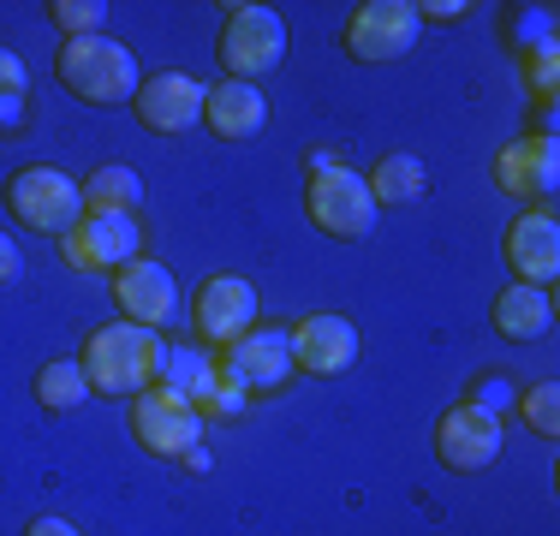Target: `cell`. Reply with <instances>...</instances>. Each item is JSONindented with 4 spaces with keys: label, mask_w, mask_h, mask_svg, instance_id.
<instances>
[{
    "label": "cell",
    "mask_w": 560,
    "mask_h": 536,
    "mask_svg": "<svg viewBox=\"0 0 560 536\" xmlns=\"http://www.w3.org/2000/svg\"><path fill=\"white\" fill-rule=\"evenodd\" d=\"M155 358H162V334L138 328V322H108L84 340L78 352V370H84L90 394H108V399H138L143 387H155Z\"/></svg>",
    "instance_id": "6da1fadb"
},
{
    "label": "cell",
    "mask_w": 560,
    "mask_h": 536,
    "mask_svg": "<svg viewBox=\"0 0 560 536\" xmlns=\"http://www.w3.org/2000/svg\"><path fill=\"white\" fill-rule=\"evenodd\" d=\"M55 72H60V84L90 107H131V96H138V84H143L131 48L114 43V36H78V43H60Z\"/></svg>",
    "instance_id": "7a4b0ae2"
},
{
    "label": "cell",
    "mask_w": 560,
    "mask_h": 536,
    "mask_svg": "<svg viewBox=\"0 0 560 536\" xmlns=\"http://www.w3.org/2000/svg\"><path fill=\"white\" fill-rule=\"evenodd\" d=\"M280 60H287V19H280L275 7H257V0L226 7V24H221V66H226V78L257 84V78L275 72Z\"/></svg>",
    "instance_id": "3957f363"
},
{
    "label": "cell",
    "mask_w": 560,
    "mask_h": 536,
    "mask_svg": "<svg viewBox=\"0 0 560 536\" xmlns=\"http://www.w3.org/2000/svg\"><path fill=\"white\" fill-rule=\"evenodd\" d=\"M7 203L31 233H55V238H66L84 221V191H78V179L60 167H19L7 179Z\"/></svg>",
    "instance_id": "277c9868"
},
{
    "label": "cell",
    "mask_w": 560,
    "mask_h": 536,
    "mask_svg": "<svg viewBox=\"0 0 560 536\" xmlns=\"http://www.w3.org/2000/svg\"><path fill=\"white\" fill-rule=\"evenodd\" d=\"M418 36H423L418 0H364L346 24V54L358 66H388L399 54H411Z\"/></svg>",
    "instance_id": "5b68a950"
},
{
    "label": "cell",
    "mask_w": 560,
    "mask_h": 536,
    "mask_svg": "<svg viewBox=\"0 0 560 536\" xmlns=\"http://www.w3.org/2000/svg\"><path fill=\"white\" fill-rule=\"evenodd\" d=\"M501 447H506V429H501L495 411H483L477 399H459V406L442 411V423H435V459L459 477L489 471V465L501 459Z\"/></svg>",
    "instance_id": "8992f818"
},
{
    "label": "cell",
    "mask_w": 560,
    "mask_h": 536,
    "mask_svg": "<svg viewBox=\"0 0 560 536\" xmlns=\"http://www.w3.org/2000/svg\"><path fill=\"white\" fill-rule=\"evenodd\" d=\"M131 435L143 441V453L185 459V453L203 441V418H197V406L179 399L173 387H143V394L131 399Z\"/></svg>",
    "instance_id": "52a82bcc"
},
{
    "label": "cell",
    "mask_w": 560,
    "mask_h": 536,
    "mask_svg": "<svg viewBox=\"0 0 560 536\" xmlns=\"http://www.w3.org/2000/svg\"><path fill=\"white\" fill-rule=\"evenodd\" d=\"M304 209L328 238H364L376 226V197H370L364 173H352L346 161L335 173H316L311 191H304Z\"/></svg>",
    "instance_id": "ba28073f"
},
{
    "label": "cell",
    "mask_w": 560,
    "mask_h": 536,
    "mask_svg": "<svg viewBox=\"0 0 560 536\" xmlns=\"http://www.w3.org/2000/svg\"><path fill=\"white\" fill-rule=\"evenodd\" d=\"M60 250L78 275H114V268L138 263L143 226H138V214H84V221L60 238Z\"/></svg>",
    "instance_id": "9c48e42d"
},
{
    "label": "cell",
    "mask_w": 560,
    "mask_h": 536,
    "mask_svg": "<svg viewBox=\"0 0 560 536\" xmlns=\"http://www.w3.org/2000/svg\"><path fill=\"white\" fill-rule=\"evenodd\" d=\"M215 370L226 382H238L245 394H275V387L292 382V328H250L245 340H233L226 352L215 358Z\"/></svg>",
    "instance_id": "30bf717a"
},
{
    "label": "cell",
    "mask_w": 560,
    "mask_h": 536,
    "mask_svg": "<svg viewBox=\"0 0 560 536\" xmlns=\"http://www.w3.org/2000/svg\"><path fill=\"white\" fill-rule=\"evenodd\" d=\"M191 322H197V340L203 346H233L257 328V287L245 275H209L191 299Z\"/></svg>",
    "instance_id": "8fae6325"
},
{
    "label": "cell",
    "mask_w": 560,
    "mask_h": 536,
    "mask_svg": "<svg viewBox=\"0 0 560 536\" xmlns=\"http://www.w3.org/2000/svg\"><path fill=\"white\" fill-rule=\"evenodd\" d=\"M203 102H209V84L191 72H155L138 84L131 96V114H138L143 131H162V138H179L203 119Z\"/></svg>",
    "instance_id": "7c38bea8"
},
{
    "label": "cell",
    "mask_w": 560,
    "mask_h": 536,
    "mask_svg": "<svg viewBox=\"0 0 560 536\" xmlns=\"http://www.w3.org/2000/svg\"><path fill=\"white\" fill-rule=\"evenodd\" d=\"M114 304H119V316L138 322V328H162V322H173V311H179V280H173L167 263L138 257V263L114 268Z\"/></svg>",
    "instance_id": "4fadbf2b"
},
{
    "label": "cell",
    "mask_w": 560,
    "mask_h": 536,
    "mask_svg": "<svg viewBox=\"0 0 560 536\" xmlns=\"http://www.w3.org/2000/svg\"><path fill=\"white\" fill-rule=\"evenodd\" d=\"M506 263H513L518 287H542L549 292L560 280V221L555 209H525L506 226Z\"/></svg>",
    "instance_id": "5bb4252c"
},
{
    "label": "cell",
    "mask_w": 560,
    "mask_h": 536,
    "mask_svg": "<svg viewBox=\"0 0 560 536\" xmlns=\"http://www.w3.org/2000/svg\"><path fill=\"white\" fill-rule=\"evenodd\" d=\"M495 185L518 203H549L560 185V143L555 138H518L495 155Z\"/></svg>",
    "instance_id": "9a60e30c"
},
{
    "label": "cell",
    "mask_w": 560,
    "mask_h": 536,
    "mask_svg": "<svg viewBox=\"0 0 560 536\" xmlns=\"http://www.w3.org/2000/svg\"><path fill=\"white\" fill-rule=\"evenodd\" d=\"M292 364L311 375H340L358 364V328L335 311H316L292 328Z\"/></svg>",
    "instance_id": "2e32d148"
},
{
    "label": "cell",
    "mask_w": 560,
    "mask_h": 536,
    "mask_svg": "<svg viewBox=\"0 0 560 536\" xmlns=\"http://www.w3.org/2000/svg\"><path fill=\"white\" fill-rule=\"evenodd\" d=\"M203 126L215 131V138L238 143V138H257L262 126H269V102H262L257 84H238V78H226V84L209 90L203 102Z\"/></svg>",
    "instance_id": "e0dca14e"
},
{
    "label": "cell",
    "mask_w": 560,
    "mask_h": 536,
    "mask_svg": "<svg viewBox=\"0 0 560 536\" xmlns=\"http://www.w3.org/2000/svg\"><path fill=\"white\" fill-rule=\"evenodd\" d=\"M555 328V292H542V287H506L501 299H495V334L501 340H542V334Z\"/></svg>",
    "instance_id": "ac0fdd59"
},
{
    "label": "cell",
    "mask_w": 560,
    "mask_h": 536,
    "mask_svg": "<svg viewBox=\"0 0 560 536\" xmlns=\"http://www.w3.org/2000/svg\"><path fill=\"white\" fill-rule=\"evenodd\" d=\"M78 191H84V214H138L143 203V179L119 161H102L90 179H78Z\"/></svg>",
    "instance_id": "d6986e66"
},
{
    "label": "cell",
    "mask_w": 560,
    "mask_h": 536,
    "mask_svg": "<svg viewBox=\"0 0 560 536\" xmlns=\"http://www.w3.org/2000/svg\"><path fill=\"white\" fill-rule=\"evenodd\" d=\"M364 185H370V197H376V209H388V203H418V197L430 191V173H423L418 155H382Z\"/></svg>",
    "instance_id": "ffe728a7"
},
{
    "label": "cell",
    "mask_w": 560,
    "mask_h": 536,
    "mask_svg": "<svg viewBox=\"0 0 560 536\" xmlns=\"http://www.w3.org/2000/svg\"><path fill=\"white\" fill-rule=\"evenodd\" d=\"M36 399H43V411H78L90 399V382L84 370H78V358H55V364L36 370Z\"/></svg>",
    "instance_id": "44dd1931"
},
{
    "label": "cell",
    "mask_w": 560,
    "mask_h": 536,
    "mask_svg": "<svg viewBox=\"0 0 560 536\" xmlns=\"http://www.w3.org/2000/svg\"><path fill=\"white\" fill-rule=\"evenodd\" d=\"M209 364H215V358H209L203 346H167L162 340V358H155V387H173V394L185 399L209 375Z\"/></svg>",
    "instance_id": "7402d4cb"
},
{
    "label": "cell",
    "mask_w": 560,
    "mask_h": 536,
    "mask_svg": "<svg viewBox=\"0 0 560 536\" xmlns=\"http://www.w3.org/2000/svg\"><path fill=\"white\" fill-rule=\"evenodd\" d=\"M185 399L197 406V418H203V423H209V418H238V411H245V387L226 382L215 364H209V375H203V382H197Z\"/></svg>",
    "instance_id": "603a6c76"
},
{
    "label": "cell",
    "mask_w": 560,
    "mask_h": 536,
    "mask_svg": "<svg viewBox=\"0 0 560 536\" xmlns=\"http://www.w3.org/2000/svg\"><path fill=\"white\" fill-rule=\"evenodd\" d=\"M24 102H31V72L12 48H0V131L24 126Z\"/></svg>",
    "instance_id": "cb8c5ba5"
},
{
    "label": "cell",
    "mask_w": 560,
    "mask_h": 536,
    "mask_svg": "<svg viewBox=\"0 0 560 536\" xmlns=\"http://www.w3.org/2000/svg\"><path fill=\"white\" fill-rule=\"evenodd\" d=\"M506 36L518 43V54H542V48H555V12L549 7H518L513 12V24H506Z\"/></svg>",
    "instance_id": "d4e9b609"
},
{
    "label": "cell",
    "mask_w": 560,
    "mask_h": 536,
    "mask_svg": "<svg viewBox=\"0 0 560 536\" xmlns=\"http://www.w3.org/2000/svg\"><path fill=\"white\" fill-rule=\"evenodd\" d=\"M518 418L537 429L542 441H555V429H560V387H555V382L525 387V394H518Z\"/></svg>",
    "instance_id": "484cf974"
},
{
    "label": "cell",
    "mask_w": 560,
    "mask_h": 536,
    "mask_svg": "<svg viewBox=\"0 0 560 536\" xmlns=\"http://www.w3.org/2000/svg\"><path fill=\"white\" fill-rule=\"evenodd\" d=\"M48 19L66 31V43H78V36H102L108 7H102V0H55V7H48Z\"/></svg>",
    "instance_id": "4316f807"
},
{
    "label": "cell",
    "mask_w": 560,
    "mask_h": 536,
    "mask_svg": "<svg viewBox=\"0 0 560 536\" xmlns=\"http://www.w3.org/2000/svg\"><path fill=\"white\" fill-rule=\"evenodd\" d=\"M525 72H530V96H537L542 119H549V114H555V78H560V54H555V48L530 54V60H525Z\"/></svg>",
    "instance_id": "83f0119b"
},
{
    "label": "cell",
    "mask_w": 560,
    "mask_h": 536,
    "mask_svg": "<svg viewBox=\"0 0 560 536\" xmlns=\"http://www.w3.org/2000/svg\"><path fill=\"white\" fill-rule=\"evenodd\" d=\"M477 406H483V411H495V418H501L506 406H518V399H513V387H506L501 375H489V382L477 387Z\"/></svg>",
    "instance_id": "f1b7e54d"
},
{
    "label": "cell",
    "mask_w": 560,
    "mask_h": 536,
    "mask_svg": "<svg viewBox=\"0 0 560 536\" xmlns=\"http://www.w3.org/2000/svg\"><path fill=\"white\" fill-rule=\"evenodd\" d=\"M465 12H471L465 0H423V7H418V19H423V24H459Z\"/></svg>",
    "instance_id": "f546056e"
},
{
    "label": "cell",
    "mask_w": 560,
    "mask_h": 536,
    "mask_svg": "<svg viewBox=\"0 0 560 536\" xmlns=\"http://www.w3.org/2000/svg\"><path fill=\"white\" fill-rule=\"evenodd\" d=\"M19 268H24L19 238H12V233H0V287H7V280H19Z\"/></svg>",
    "instance_id": "4dcf8cb0"
},
{
    "label": "cell",
    "mask_w": 560,
    "mask_h": 536,
    "mask_svg": "<svg viewBox=\"0 0 560 536\" xmlns=\"http://www.w3.org/2000/svg\"><path fill=\"white\" fill-rule=\"evenodd\" d=\"M24 536H78V525H66V518H31V525H24Z\"/></svg>",
    "instance_id": "1f68e13d"
},
{
    "label": "cell",
    "mask_w": 560,
    "mask_h": 536,
    "mask_svg": "<svg viewBox=\"0 0 560 536\" xmlns=\"http://www.w3.org/2000/svg\"><path fill=\"white\" fill-rule=\"evenodd\" d=\"M340 167V150H311V179L316 173H335Z\"/></svg>",
    "instance_id": "d6a6232c"
},
{
    "label": "cell",
    "mask_w": 560,
    "mask_h": 536,
    "mask_svg": "<svg viewBox=\"0 0 560 536\" xmlns=\"http://www.w3.org/2000/svg\"><path fill=\"white\" fill-rule=\"evenodd\" d=\"M185 465H191V471H209V465H215V459H209V447H203V441H197V447L185 453Z\"/></svg>",
    "instance_id": "836d02e7"
}]
</instances>
